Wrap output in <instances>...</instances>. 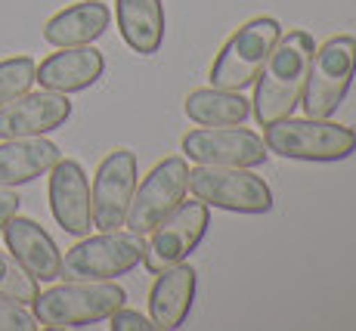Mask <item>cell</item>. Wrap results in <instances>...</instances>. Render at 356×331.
Segmentation results:
<instances>
[{"label":"cell","mask_w":356,"mask_h":331,"mask_svg":"<svg viewBox=\"0 0 356 331\" xmlns=\"http://www.w3.org/2000/svg\"><path fill=\"white\" fill-rule=\"evenodd\" d=\"M313 50H316V44L307 31H289L276 40L254 81V99H251V112H254L260 127L289 118L300 106Z\"/></svg>","instance_id":"cell-1"},{"label":"cell","mask_w":356,"mask_h":331,"mask_svg":"<svg viewBox=\"0 0 356 331\" xmlns=\"http://www.w3.org/2000/svg\"><path fill=\"white\" fill-rule=\"evenodd\" d=\"M127 291L106 282H63L34 298V319L44 328H84L108 319L118 307H124Z\"/></svg>","instance_id":"cell-2"},{"label":"cell","mask_w":356,"mask_h":331,"mask_svg":"<svg viewBox=\"0 0 356 331\" xmlns=\"http://www.w3.org/2000/svg\"><path fill=\"white\" fill-rule=\"evenodd\" d=\"M270 152L291 161H344L356 152V130L328 118H279L264 127Z\"/></svg>","instance_id":"cell-3"},{"label":"cell","mask_w":356,"mask_h":331,"mask_svg":"<svg viewBox=\"0 0 356 331\" xmlns=\"http://www.w3.org/2000/svg\"><path fill=\"white\" fill-rule=\"evenodd\" d=\"M356 78V38L350 34H338L328 38L323 47L313 50L310 74H307L304 106L307 118H332L338 112V106L347 99Z\"/></svg>","instance_id":"cell-4"},{"label":"cell","mask_w":356,"mask_h":331,"mask_svg":"<svg viewBox=\"0 0 356 331\" xmlns=\"http://www.w3.org/2000/svg\"><path fill=\"white\" fill-rule=\"evenodd\" d=\"M282 38V25L273 16H254L229 34L211 65V87L220 90H245L257 81L266 56L273 53L276 40Z\"/></svg>","instance_id":"cell-5"},{"label":"cell","mask_w":356,"mask_h":331,"mask_svg":"<svg viewBox=\"0 0 356 331\" xmlns=\"http://www.w3.org/2000/svg\"><path fill=\"white\" fill-rule=\"evenodd\" d=\"M143 248L146 241L136 232H99V236L84 239L74 248H68L63 264H59V279L65 282H106L127 275L130 270L143 264Z\"/></svg>","instance_id":"cell-6"},{"label":"cell","mask_w":356,"mask_h":331,"mask_svg":"<svg viewBox=\"0 0 356 331\" xmlns=\"http://www.w3.org/2000/svg\"><path fill=\"white\" fill-rule=\"evenodd\" d=\"M189 192L208 208H220L232 213H270L273 189L251 168H217L198 164L189 170Z\"/></svg>","instance_id":"cell-7"},{"label":"cell","mask_w":356,"mask_h":331,"mask_svg":"<svg viewBox=\"0 0 356 331\" xmlns=\"http://www.w3.org/2000/svg\"><path fill=\"white\" fill-rule=\"evenodd\" d=\"M211 226V211L204 202H186L183 198L168 217L149 232V241L143 248V266L149 273H161L174 264L189 260V254L202 245Z\"/></svg>","instance_id":"cell-8"},{"label":"cell","mask_w":356,"mask_h":331,"mask_svg":"<svg viewBox=\"0 0 356 331\" xmlns=\"http://www.w3.org/2000/svg\"><path fill=\"white\" fill-rule=\"evenodd\" d=\"M186 192H189L186 158H180V155L164 158V161H159L149 170L146 180L136 186L134 198H130L124 226L130 232H136V236H149V232L186 198Z\"/></svg>","instance_id":"cell-9"},{"label":"cell","mask_w":356,"mask_h":331,"mask_svg":"<svg viewBox=\"0 0 356 331\" xmlns=\"http://www.w3.org/2000/svg\"><path fill=\"white\" fill-rule=\"evenodd\" d=\"M180 146L189 161L217 164V168H260L270 155L264 136H257L254 130L238 127V124L189 130Z\"/></svg>","instance_id":"cell-10"},{"label":"cell","mask_w":356,"mask_h":331,"mask_svg":"<svg viewBox=\"0 0 356 331\" xmlns=\"http://www.w3.org/2000/svg\"><path fill=\"white\" fill-rule=\"evenodd\" d=\"M136 192V155L130 149H115L99 161L90 186L93 226L99 232L121 229L127 220L130 198Z\"/></svg>","instance_id":"cell-11"},{"label":"cell","mask_w":356,"mask_h":331,"mask_svg":"<svg viewBox=\"0 0 356 331\" xmlns=\"http://www.w3.org/2000/svg\"><path fill=\"white\" fill-rule=\"evenodd\" d=\"M72 118V102L65 93H53L40 87L38 93H22L0 106V140H22V136H44L63 127Z\"/></svg>","instance_id":"cell-12"},{"label":"cell","mask_w":356,"mask_h":331,"mask_svg":"<svg viewBox=\"0 0 356 331\" xmlns=\"http://www.w3.org/2000/svg\"><path fill=\"white\" fill-rule=\"evenodd\" d=\"M50 211L68 236H87L93 229L90 180L74 158H59L50 168Z\"/></svg>","instance_id":"cell-13"},{"label":"cell","mask_w":356,"mask_h":331,"mask_svg":"<svg viewBox=\"0 0 356 331\" xmlns=\"http://www.w3.org/2000/svg\"><path fill=\"white\" fill-rule=\"evenodd\" d=\"M106 72V59L97 47L84 44V47H59V53L47 56L34 72L44 90L53 93H81L87 87H93Z\"/></svg>","instance_id":"cell-14"},{"label":"cell","mask_w":356,"mask_h":331,"mask_svg":"<svg viewBox=\"0 0 356 331\" xmlns=\"http://www.w3.org/2000/svg\"><path fill=\"white\" fill-rule=\"evenodd\" d=\"M6 239V251L19 260V264L29 270L38 282H56L59 279V264H63V254H59L56 241L50 239V232L40 223H34L31 217H10L3 229Z\"/></svg>","instance_id":"cell-15"},{"label":"cell","mask_w":356,"mask_h":331,"mask_svg":"<svg viewBox=\"0 0 356 331\" xmlns=\"http://www.w3.org/2000/svg\"><path fill=\"white\" fill-rule=\"evenodd\" d=\"M195 300V270L183 260L168 270L155 273V282L149 288V319L155 328L174 331L189 319V309Z\"/></svg>","instance_id":"cell-16"},{"label":"cell","mask_w":356,"mask_h":331,"mask_svg":"<svg viewBox=\"0 0 356 331\" xmlns=\"http://www.w3.org/2000/svg\"><path fill=\"white\" fill-rule=\"evenodd\" d=\"M59 146L44 136H22V140L0 143V189L25 186L38 177L50 174L59 161Z\"/></svg>","instance_id":"cell-17"},{"label":"cell","mask_w":356,"mask_h":331,"mask_svg":"<svg viewBox=\"0 0 356 331\" xmlns=\"http://www.w3.org/2000/svg\"><path fill=\"white\" fill-rule=\"evenodd\" d=\"M112 10L102 0H81L47 19L44 40L53 47H84L108 31Z\"/></svg>","instance_id":"cell-18"},{"label":"cell","mask_w":356,"mask_h":331,"mask_svg":"<svg viewBox=\"0 0 356 331\" xmlns=\"http://www.w3.org/2000/svg\"><path fill=\"white\" fill-rule=\"evenodd\" d=\"M115 22L124 44L140 56H155L164 44V3L161 0H115Z\"/></svg>","instance_id":"cell-19"},{"label":"cell","mask_w":356,"mask_h":331,"mask_svg":"<svg viewBox=\"0 0 356 331\" xmlns=\"http://www.w3.org/2000/svg\"><path fill=\"white\" fill-rule=\"evenodd\" d=\"M186 118L202 127H229L245 124L251 115V99H245L242 90H220V87H198L183 102Z\"/></svg>","instance_id":"cell-20"},{"label":"cell","mask_w":356,"mask_h":331,"mask_svg":"<svg viewBox=\"0 0 356 331\" xmlns=\"http://www.w3.org/2000/svg\"><path fill=\"white\" fill-rule=\"evenodd\" d=\"M0 294L16 300V303H22V307H31L34 298L40 294L38 279L6 251H0Z\"/></svg>","instance_id":"cell-21"},{"label":"cell","mask_w":356,"mask_h":331,"mask_svg":"<svg viewBox=\"0 0 356 331\" xmlns=\"http://www.w3.org/2000/svg\"><path fill=\"white\" fill-rule=\"evenodd\" d=\"M34 72H38V62L31 56L0 59V106H6L10 99L29 93L34 84Z\"/></svg>","instance_id":"cell-22"},{"label":"cell","mask_w":356,"mask_h":331,"mask_svg":"<svg viewBox=\"0 0 356 331\" xmlns=\"http://www.w3.org/2000/svg\"><path fill=\"white\" fill-rule=\"evenodd\" d=\"M34 328H38L34 313H29L22 303L0 294V331H34Z\"/></svg>","instance_id":"cell-23"},{"label":"cell","mask_w":356,"mask_h":331,"mask_svg":"<svg viewBox=\"0 0 356 331\" xmlns=\"http://www.w3.org/2000/svg\"><path fill=\"white\" fill-rule=\"evenodd\" d=\"M108 328L112 331H155V322L149 319V316L136 313V309L118 307L112 316H108Z\"/></svg>","instance_id":"cell-24"},{"label":"cell","mask_w":356,"mask_h":331,"mask_svg":"<svg viewBox=\"0 0 356 331\" xmlns=\"http://www.w3.org/2000/svg\"><path fill=\"white\" fill-rule=\"evenodd\" d=\"M19 204H22V198H19L16 192H13V189H0V229L6 226V220L19 213Z\"/></svg>","instance_id":"cell-25"}]
</instances>
